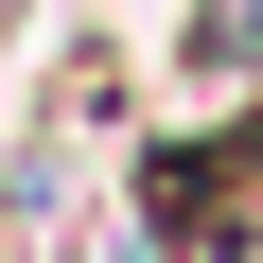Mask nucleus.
Here are the masks:
<instances>
[{"label": "nucleus", "mask_w": 263, "mask_h": 263, "mask_svg": "<svg viewBox=\"0 0 263 263\" xmlns=\"http://www.w3.org/2000/svg\"><path fill=\"white\" fill-rule=\"evenodd\" d=\"M141 228H158V263H246L263 246V141L228 123V141H158L141 158Z\"/></svg>", "instance_id": "f257e3e1"}, {"label": "nucleus", "mask_w": 263, "mask_h": 263, "mask_svg": "<svg viewBox=\"0 0 263 263\" xmlns=\"http://www.w3.org/2000/svg\"><path fill=\"white\" fill-rule=\"evenodd\" d=\"M193 70H211V88L263 70V0H193Z\"/></svg>", "instance_id": "f03ea898"}]
</instances>
